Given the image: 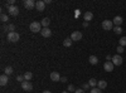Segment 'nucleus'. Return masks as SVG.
I'll use <instances>...</instances> for the list:
<instances>
[{
    "mask_svg": "<svg viewBox=\"0 0 126 93\" xmlns=\"http://www.w3.org/2000/svg\"><path fill=\"white\" fill-rule=\"evenodd\" d=\"M29 30L32 33H40L42 32V24L40 23H38V22H33V23H30V25H29Z\"/></svg>",
    "mask_w": 126,
    "mask_h": 93,
    "instance_id": "f257e3e1",
    "label": "nucleus"
},
{
    "mask_svg": "<svg viewBox=\"0 0 126 93\" xmlns=\"http://www.w3.org/2000/svg\"><path fill=\"white\" fill-rule=\"evenodd\" d=\"M20 39V35L16 32H12V33H8V40L10 43H16L18 40Z\"/></svg>",
    "mask_w": 126,
    "mask_h": 93,
    "instance_id": "f03ea898",
    "label": "nucleus"
},
{
    "mask_svg": "<svg viewBox=\"0 0 126 93\" xmlns=\"http://www.w3.org/2000/svg\"><path fill=\"white\" fill-rule=\"evenodd\" d=\"M8 13L12 16H16L19 14V9L16 5H10V6H8Z\"/></svg>",
    "mask_w": 126,
    "mask_h": 93,
    "instance_id": "7ed1b4c3",
    "label": "nucleus"
},
{
    "mask_svg": "<svg viewBox=\"0 0 126 93\" xmlns=\"http://www.w3.org/2000/svg\"><path fill=\"white\" fill-rule=\"evenodd\" d=\"M112 28H113L112 20H103L102 22V29L103 30H111Z\"/></svg>",
    "mask_w": 126,
    "mask_h": 93,
    "instance_id": "20e7f679",
    "label": "nucleus"
},
{
    "mask_svg": "<svg viewBox=\"0 0 126 93\" xmlns=\"http://www.w3.org/2000/svg\"><path fill=\"white\" fill-rule=\"evenodd\" d=\"M122 62H124V59H122V57H121L120 54H116V55L112 57V63H113V66H121Z\"/></svg>",
    "mask_w": 126,
    "mask_h": 93,
    "instance_id": "39448f33",
    "label": "nucleus"
},
{
    "mask_svg": "<svg viewBox=\"0 0 126 93\" xmlns=\"http://www.w3.org/2000/svg\"><path fill=\"white\" fill-rule=\"evenodd\" d=\"M22 89L27 91V92H30V91H33V84H32L30 82H28V80H24L22 83Z\"/></svg>",
    "mask_w": 126,
    "mask_h": 93,
    "instance_id": "423d86ee",
    "label": "nucleus"
},
{
    "mask_svg": "<svg viewBox=\"0 0 126 93\" xmlns=\"http://www.w3.org/2000/svg\"><path fill=\"white\" fill-rule=\"evenodd\" d=\"M71 39L73 40V42H78V40L82 39V33L78 32V30H76V32H73L71 34Z\"/></svg>",
    "mask_w": 126,
    "mask_h": 93,
    "instance_id": "0eeeda50",
    "label": "nucleus"
},
{
    "mask_svg": "<svg viewBox=\"0 0 126 93\" xmlns=\"http://www.w3.org/2000/svg\"><path fill=\"white\" fill-rule=\"evenodd\" d=\"M24 8L28 9V10H32V9H34L35 8V3L33 1V0H24Z\"/></svg>",
    "mask_w": 126,
    "mask_h": 93,
    "instance_id": "6e6552de",
    "label": "nucleus"
},
{
    "mask_svg": "<svg viewBox=\"0 0 126 93\" xmlns=\"http://www.w3.org/2000/svg\"><path fill=\"white\" fill-rule=\"evenodd\" d=\"M46 8V3L42 1V0H38V1L35 3V9L38 10V12H43Z\"/></svg>",
    "mask_w": 126,
    "mask_h": 93,
    "instance_id": "1a4fd4ad",
    "label": "nucleus"
},
{
    "mask_svg": "<svg viewBox=\"0 0 126 93\" xmlns=\"http://www.w3.org/2000/svg\"><path fill=\"white\" fill-rule=\"evenodd\" d=\"M113 63L112 62H105V64H103V69L106 70V72H112L113 70Z\"/></svg>",
    "mask_w": 126,
    "mask_h": 93,
    "instance_id": "9d476101",
    "label": "nucleus"
},
{
    "mask_svg": "<svg viewBox=\"0 0 126 93\" xmlns=\"http://www.w3.org/2000/svg\"><path fill=\"white\" fill-rule=\"evenodd\" d=\"M122 22H124V19H122V16H115L113 18V20H112V23H113V25L115 27H120L121 24H122Z\"/></svg>",
    "mask_w": 126,
    "mask_h": 93,
    "instance_id": "9b49d317",
    "label": "nucleus"
},
{
    "mask_svg": "<svg viewBox=\"0 0 126 93\" xmlns=\"http://www.w3.org/2000/svg\"><path fill=\"white\" fill-rule=\"evenodd\" d=\"M40 34L43 35L44 38H49L52 35V30L49 28H43V29H42V32H40Z\"/></svg>",
    "mask_w": 126,
    "mask_h": 93,
    "instance_id": "f8f14e48",
    "label": "nucleus"
},
{
    "mask_svg": "<svg viewBox=\"0 0 126 93\" xmlns=\"http://www.w3.org/2000/svg\"><path fill=\"white\" fill-rule=\"evenodd\" d=\"M61 76H59V73L58 72H52L50 73V79L53 80V82H58V80H61Z\"/></svg>",
    "mask_w": 126,
    "mask_h": 93,
    "instance_id": "ddd939ff",
    "label": "nucleus"
},
{
    "mask_svg": "<svg viewBox=\"0 0 126 93\" xmlns=\"http://www.w3.org/2000/svg\"><path fill=\"white\" fill-rule=\"evenodd\" d=\"M8 82H9V76H6V74H3L1 77H0V84H1L3 87L8 84Z\"/></svg>",
    "mask_w": 126,
    "mask_h": 93,
    "instance_id": "4468645a",
    "label": "nucleus"
},
{
    "mask_svg": "<svg viewBox=\"0 0 126 93\" xmlns=\"http://www.w3.org/2000/svg\"><path fill=\"white\" fill-rule=\"evenodd\" d=\"M83 19H85V20H86L87 23H90L91 20L93 19V14H92L91 12H86L85 14H83Z\"/></svg>",
    "mask_w": 126,
    "mask_h": 93,
    "instance_id": "2eb2a0df",
    "label": "nucleus"
},
{
    "mask_svg": "<svg viewBox=\"0 0 126 93\" xmlns=\"http://www.w3.org/2000/svg\"><path fill=\"white\" fill-rule=\"evenodd\" d=\"M88 62H90L92 66H96V64L98 63V58H97L96 55H90V57H88Z\"/></svg>",
    "mask_w": 126,
    "mask_h": 93,
    "instance_id": "dca6fc26",
    "label": "nucleus"
},
{
    "mask_svg": "<svg viewBox=\"0 0 126 93\" xmlns=\"http://www.w3.org/2000/svg\"><path fill=\"white\" fill-rule=\"evenodd\" d=\"M97 87L102 91V89H105L107 87V82L105 80V79H101V80H98V83H97Z\"/></svg>",
    "mask_w": 126,
    "mask_h": 93,
    "instance_id": "f3484780",
    "label": "nucleus"
},
{
    "mask_svg": "<svg viewBox=\"0 0 126 93\" xmlns=\"http://www.w3.org/2000/svg\"><path fill=\"white\" fill-rule=\"evenodd\" d=\"M72 43H73V40L71 38H66L64 40H63V45H64L66 48H69L72 45Z\"/></svg>",
    "mask_w": 126,
    "mask_h": 93,
    "instance_id": "a211bd4d",
    "label": "nucleus"
},
{
    "mask_svg": "<svg viewBox=\"0 0 126 93\" xmlns=\"http://www.w3.org/2000/svg\"><path fill=\"white\" fill-rule=\"evenodd\" d=\"M49 23H50V19H49V18H44V19L40 22V24H42V27H43V28H48Z\"/></svg>",
    "mask_w": 126,
    "mask_h": 93,
    "instance_id": "6ab92c4d",
    "label": "nucleus"
},
{
    "mask_svg": "<svg viewBox=\"0 0 126 93\" xmlns=\"http://www.w3.org/2000/svg\"><path fill=\"white\" fill-rule=\"evenodd\" d=\"M97 83H98V80H97V79H94V78H91V79H90V82H88L90 87H92V88L97 87Z\"/></svg>",
    "mask_w": 126,
    "mask_h": 93,
    "instance_id": "aec40b11",
    "label": "nucleus"
},
{
    "mask_svg": "<svg viewBox=\"0 0 126 93\" xmlns=\"http://www.w3.org/2000/svg\"><path fill=\"white\" fill-rule=\"evenodd\" d=\"M32 78H33V73H32V72H25L24 73V79L29 82Z\"/></svg>",
    "mask_w": 126,
    "mask_h": 93,
    "instance_id": "412c9836",
    "label": "nucleus"
},
{
    "mask_svg": "<svg viewBox=\"0 0 126 93\" xmlns=\"http://www.w3.org/2000/svg\"><path fill=\"white\" fill-rule=\"evenodd\" d=\"M4 72H5V74H6V76H10L14 70H13V67H5Z\"/></svg>",
    "mask_w": 126,
    "mask_h": 93,
    "instance_id": "4be33fe9",
    "label": "nucleus"
},
{
    "mask_svg": "<svg viewBox=\"0 0 126 93\" xmlns=\"http://www.w3.org/2000/svg\"><path fill=\"white\" fill-rule=\"evenodd\" d=\"M119 45H121V47H126V37H122V38L119 40Z\"/></svg>",
    "mask_w": 126,
    "mask_h": 93,
    "instance_id": "5701e85b",
    "label": "nucleus"
},
{
    "mask_svg": "<svg viewBox=\"0 0 126 93\" xmlns=\"http://www.w3.org/2000/svg\"><path fill=\"white\" fill-rule=\"evenodd\" d=\"M0 20H1L3 23H6L8 20H9V16L6 14H1V15H0Z\"/></svg>",
    "mask_w": 126,
    "mask_h": 93,
    "instance_id": "b1692460",
    "label": "nucleus"
},
{
    "mask_svg": "<svg viewBox=\"0 0 126 93\" xmlns=\"http://www.w3.org/2000/svg\"><path fill=\"white\" fill-rule=\"evenodd\" d=\"M90 93H102V91H101L98 87H94V88H92V89L90 91Z\"/></svg>",
    "mask_w": 126,
    "mask_h": 93,
    "instance_id": "393cba45",
    "label": "nucleus"
},
{
    "mask_svg": "<svg viewBox=\"0 0 126 93\" xmlns=\"http://www.w3.org/2000/svg\"><path fill=\"white\" fill-rule=\"evenodd\" d=\"M113 32L116 33V34H121L122 33V29H121V27H115L113 28Z\"/></svg>",
    "mask_w": 126,
    "mask_h": 93,
    "instance_id": "a878e982",
    "label": "nucleus"
},
{
    "mask_svg": "<svg viewBox=\"0 0 126 93\" xmlns=\"http://www.w3.org/2000/svg\"><path fill=\"white\" fill-rule=\"evenodd\" d=\"M8 30H9V33L14 32V30H15V25H14V24H9V25H8Z\"/></svg>",
    "mask_w": 126,
    "mask_h": 93,
    "instance_id": "bb28decb",
    "label": "nucleus"
},
{
    "mask_svg": "<svg viewBox=\"0 0 126 93\" xmlns=\"http://www.w3.org/2000/svg\"><path fill=\"white\" fill-rule=\"evenodd\" d=\"M116 50H117V54H121V53H124V52H125V49H124V47H121V45H119Z\"/></svg>",
    "mask_w": 126,
    "mask_h": 93,
    "instance_id": "cd10ccee",
    "label": "nucleus"
},
{
    "mask_svg": "<svg viewBox=\"0 0 126 93\" xmlns=\"http://www.w3.org/2000/svg\"><path fill=\"white\" fill-rule=\"evenodd\" d=\"M67 91L68 92H76V88H75V86H73V84H69L68 88H67Z\"/></svg>",
    "mask_w": 126,
    "mask_h": 93,
    "instance_id": "c85d7f7f",
    "label": "nucleus"
},
{
    "mask_svg": "<svg viewBox=\"0 0 126 93\" xmlns=\"http://www.w3.org/2000/svg\"><path fill=\"white\" fill-rule=\"evenodd\" d=\"M16 80H18V82H22V83H23V82L25 80V79H24V76H18V77H16Z\"/></svg>",
    "mask_w": 126,
    "mask_h": 93,
    "instance_id": "c756f323",
    "label": "nucleus"
},
{
    "mask_svg": "<svg viewBox=\"0 0 126 93\" xmlns=\"http://www.w3.org/2000/svg\"><path fill=\"white\" fill-rule=\"evenodd\" d=\"M14 4H15V0H8V3H6V6L14 5Z\"/></svg>",
    "mask_w": 126,
    "mask_h": 93,
    "instance_id": "7c9ffc66",
    "label": "nucleus"
},
{
    "mask_svg": "<svg viewBox=\"0 0 126 93\" xmlns=\"http://www.w3.org/2000/svg\"><path fill=\"white\" fill-rule=\"evenodd\" d=\"M88 88H90V84H88V83H85V84L82 86V89H83V91H85V89H88Z\"/></svg>",
    "mask_w": 126,
    "mask_h": 93,
    "instance_id": "2f4dec72",
    "label": "nucleus"
},
{
    "mask_svg": "<svg viewBox=\"0 0 126 93\" xmlns=\"http://www.w3.org/2000/svg\"><path fill=\"white\" fill-rule=\"evenodd\" d=\"M67 80H68V79H67V77H62V78H61V82H62V83H66Z\"/></svg>",
    "mask_w": 126,
    "mask_h": 93,
    "instance_id": "473e14b6",
    "label": "nucleus"
},
{
    "mask_svg": "<svg viewBox=\"0 0 126 93\" xmlns=\"http://www.w3.org/2000/svg\"><path fill=\"white\" fill-rule=\"evenodd\" d=\"M75 93H85V91H83L82 88H78V89H76V92Z\"/></svg>",
    "mask_w": 126,
    "mask_h": 93,
    "instance_id": "72a5a7b5",
    "label": "nucleus"
},
{
    "mask_svg": "<svg viewBox=\"0 0 126 93\" xmlns=\"http://www.w3.org/2000/svg\"><path fill=\"white\" fill-rule=\"evenodd\" d=\"M110 60H112V57H111L110 54H107V55H106V62H110Z\"/></svg>",
    "mask_w": 126,
    "mask_h": 93,
    "instance_id": "f704fd0d",
    "label": "nucleus"
},
{
    "mask_svg": "<svg viewBox=\"0 0 126 93\" xmlns=\"http://www.w3.org/2000/svg\"><path fill=\"white\" fill-rule=\"evenodd\" d=\"M83 27L87 28V27H88V23H87V22H85V23H83Z\"/></svg>",
    "mask_w": 126,
    "mask_h": 93,
    "instance_id": "c9c22d12",
    "label": "nucleus"
},
{
    "mask_svg": "<svg viewBox=\"0 0 126 93\" xmlns=\"http://www.w3.org/2000/svg\"><path fill=\"white\" fill-rule=\"evenodd\" d=\"M3 30H8V27L6 25H3Z\"/></svg>",
    "mask_w": 126,
    "mask_h": 93,
    "instance_id": "e433bc0d",
    "label": "nucleus"
},
{
    "mask_svg": "<svg viewBox=\"0 0 126 93\" xmlns=\"http://www.w3.org/2000/svg\"><path fill=\"white\" fill-rule=\"evenodd\" d=\"M43 93H52L50 91H43Z\"/></svg>",
    "mask_w": 126,
    "mask_h": 93,
    "instance_id": "4c0bfd02",
    "label": "nucleus"
},
{
    "mask_svg": "<svg viewBox=\"0 0 126 93\" xmlns=\"http://www.w3.org/2000/svg\"><path fill=\"white\" fill-rule=\"evenodd\" d=\"M62 93H69V92H68V91H63Z\"/></svg>",
    "mask_w": 126,
    "mask_h": 93,
    "instance_id": "58836bf2",
    "label": "nucleus"
},
{
    "mask_svg": "<svg viewBox=\"0 0 126 93\" xmlns=\"http://www.w3.org/2000/svg\"><path fill=\"white\" fill-rule=\"evenodd\" d=\"M125 93H126V91H125Z\"/></svg>",
    "mask_w": 126,
    "mask_h": 93,
    "instance_id": "ea45409f",
    "label": "nucleus"
}]
</instances>
